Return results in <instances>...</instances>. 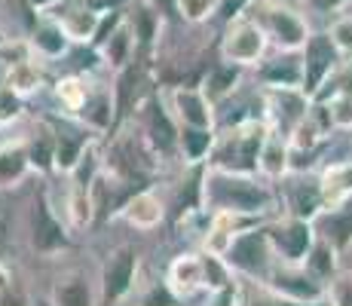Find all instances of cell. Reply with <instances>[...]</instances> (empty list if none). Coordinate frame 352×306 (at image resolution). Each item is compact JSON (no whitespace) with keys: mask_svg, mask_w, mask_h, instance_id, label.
<instances>
[{"mask_svg":"<svg viewBox=\"0 0 352 306\" xmlns=\"http://www.w3.org/2000/svg\"><path fill=\"white\" fill-rule=\"evenodd\" d=\"M67 217H71L74 230H86L96 223V202H92V190L71 187L67 193Z\"/></svg>","mask_w":352,"mask_h":306,"instance_id":"74e56055","label":"cell"},{"mask_svg":"<svg viewBox=\"0 0 352 306\" xmlns=\"http://www.w3.org/2000/svg\"><path fill=\"white\" fill-rule=\"evenodd\" d=\"M245 16L261 25L276 50H303L309 37V25L300 16V6L279 3V0H254Z\"/></svg>","mask_w":352,"mask_h":306,"instance_id":"277c9868","label":"cell"},{"mask_svg":"<svg viewBox=\"0 0 352 306\" xmlns=\"http://www.w3.org/2000/svg\"><path fill=\"white\" fill-rule=\"evenodd\" d=\"M309 98L303 89H267V122L273 132L291 138L294 129L307 120L309 113Z\"/></svg>","mask_w":352,"mask_h":306,"instance_id":"2e32d148","label":"cell"},{"mask_svg":"<svg viewBox=\"0 0 352 306\" xmlns=\"http://www.w3.org/2000/svg\"><path fill=\"white\" fill-rule=\"evenodd\" d=\"M168 107L181 126H214V105L206 98L202 86H175Z\"/></svg>","mask_w":352,"mask_h":306,"instance_id":"ffe728a7","label":"cell"},{"mask_svg":"<svg viewBox=\"0 0 352 306\" xmlns=\"http://www.w3.org/2000/svg\"><path fill=\"white\" fill-rule=\"evenodd\" d=\"M3 40H6V34H3V31H0V43H3Z\"/></svg>","mask_w":352,"mask_h":306,"instance_id":"6f0895ef","label":"cell"},{"mask_svg":"<svg viewBox=\"0 0 352 306\" xmlns=\"http://www.w3.org/2000/svg\"><path fill=\"white\" fill-rule=\"evenodd\" d=\"M120 217L135 230H157L160 223L166 221V206H162V199L153 193V187H144L126 202Z\"/></svg>","mask_w":352,"mask_h":306,"instance_id":"cb8c5ba5","label":"cell"},{"mask_svg":"<svg viewBox=\"0 0 352 306\" xmlns=\"http://www.w3.org/2000/svg\"><path fill=\"white\" fill-rule=\"evenodd\" d=\"M328 34L334 37V43L340 46L343 56H352V12H343V16H337Z\"/></svg>","mask_w":352,"mask_h":306,"instance_id":"7bdbcfd3","label":"cell"},{"mask_svg":"<svg viewBox=\"0 0 352 306\" xmlns=\"http://www.w3.org/2000/svg\"><path fill=\"white\" fill-rule=\"evenodd\" d=\"M28 46L37 58H46V61H56V58H65L67 50L74 46V40L67 37V31L62 28L56 16L50 12H40L31 25V34H28Z\"/></svg>","mask_w":352,"mask_h":306,"instance_id":"e0dca14e","label":"cell"},{"mask_svg":"<svg viewBox=\"0 0 352 306\" xmlns=\"http://www.w3.org/2000/svg\"><path fill=\"white\" fill-rule=\"evenodd\" d=\"M6 74H10V65H3V61H0V89L6 86Z\"/></svg>","mask_w":352,"mask_h":306,"instance_id":"11a10c76","label":"cell"},{"mask_svg":"<svg viewBox=\"0 0 352 306\" xmlns=\"http://www.w3.org/2000/svg\"><path fill=\"white\" fill-rule=\"evenodd\" d=\"M328 297H331V306H352V273L337 276L328 285Z\"/></svg>","mask_w":352,"mask_h":306,"instance_id":"bcb514c9","label":"cell"},{"mask_svg":"<svg viewBox=\"0 0 352 306\" xmlns=\"http://www.w3.org/2000/svg\"><path fill=\"white\" fill-rule=\"evenodd\" d=\"M43 120L50 122L52 135H56V172L67 175L86 147L96 141V132L86 129L74 113H43Z\"/></svg>","mask_w":352,"mask_h":306,"instance_id":"4fadbf2b","label":"cell"},{"mask_svg":"<svg viewBox=\"0 0 352 306\" xmlns=\"http://www.w3.org/2000/svg\"><path fill=\"white\" fill-rule=\"evenodd\" d=\"M267 135H270L267 120H252L242 122V126L218 129V138H214V147L208 153L206 166L239 175H261V151Z\"/></svg>","mask_w":352,"mask_h":306,"instance_id":"7a4b0ae2","label":"cell"},{"mask_svg":"<svg viewBox=\"0 0 352 306\" xmlns=\"http://www.w3.org/2000/svg\"><path fill=\"white\" fill-rule=\"evenodd\" d=\"M34 172L28 160V144L22 141H0V190L19 187Z\"/></svg>","mask_w":352,"mask_h":306,"instance_id":"484cf974","label":"cell"},{"mask_svg":"<svg viewBox=\"0 0 352 306\" xmlns=\"http://www.w3.org/2000/svg\"><path fill=\"white\" fill-rule=\"evenodd\" d=\"M184 300L178 297V291L172 288V285L162 278V282H153L151 288L144 291V297H141V306H181Z\"/></svg>","mask_w":352,"mask_h":306,"instance_id":"ab89813d","label":"cell"},{"mask_svg":"<svg viewBox=\"0 0 352 306\" xmlns=\"http://www.w3.org/2000/svg\"><path fill=\"white\" fill-rule=\"evenodd\" d=\"M254 80L263 89H303L300 50H276L254 65Z\"/></svg>","mask_w":352,"mask_h":306,"instance_id":"9a60e30c","label":"cell"},{"mask_svg":"<svg viewBox=\"0 0 352 306\" xmlns=\"http://www.w3.org/2000/svg\"><path fill=\"white\" fill-rule=\"evenodd\" d=\"M313 227H316V236L328 239L340 254H346L352 248V196L324 206L322 212L316 215Z\"/></svg>","mask_w":352,"mask_h":306,"instance_id":"ac0fdd59","label":"cell"},{"mask_svg":"<svg viewBox=\"0 0 352 306\" xmlns=\"http://www.w3.org/2000/svg\"><path fill=\"white\" fill-rule=\"evenodd\" d=\"M285 172H291V141L270 129L261 151V175L267 181H279Z\"/></svg>","mask_w":352,"mask_h":306,"instance_id":"4dcf8cb0","label":"cell"},{"mask_svg":"<svg viewBox=\"0 0 352 306\" xmlns=\"http://www.w3.org/2000/svg\"><path fill=\"white\" fill-rule=\"evenodd\" d=\"M254 0H218V10H214V22L218 25H230L236 19H242L248 12Z\"/></svg>","mask_w":352,"mask_h":306,"instance_id":"ee69618b","label":"cell"},{"mask_svg":"<svg viewBox=\"0 0 352 306\" xmlns=\"http://www.w3.org/2000/svg\"><path fill=\"white\" fill-rule=\"evenodd\" d=\"M242 306H331V300L328 303H300V300H288V297H282V294H276V291L263 288L261 294L242 300Z\"/></svg>","mask_w":352,"mask_h":306,"instance_id":"f6af8a7d","label":"cell"},{"mask_svg":"<svg viewBox=\"0 0 352 306\" xmlns=\"http://www.w3.org/2000/svg\"><path fill=\"white\" fill-rule=\"evenodd\" d=\"M252 120H267V89L261 83L245 86L242 83L230 98H224L214 107V129L242 126Z\"/></svg>","mask_w":352,"mask_h":306,"instance_id":"5bb4252c","label":"cell"},{"mask_svg":"<svg viewBox=\"0 0 352 306\" xmlns=\"http://www.w3.org/2000/svg\"><path fill=\"white\" fill-rule=\"evenodd\" d=\"M166 282L178 291L181 300L193 297L196 291H202V254H181L168 267Z\"/></svg>","mask_w":352,"mask_h":306,"instance_id":"f1b7e54d","label":"cell"},{"mask_svg":"<svg viewBox=\"0 0 352 306\" xmlns=\"http://www.w3.org/2000/svg\"><path fill=\"white\" fill-rule=\"evenodd\" d=\"M83 3L96 12H117V10H129L135 0H83Z\"/></svg>","mask_w":352,"mask_h":306,"instance_id":"c3c4849f","label":"cell"},{"mask_svg":"<svg viewBox=\"0 0 352 306\" xmlns=\"http://www.w3.org/2000/svg\"><path fill=\"white\" fill-rule=\"evenodd\" d=\"M303 267L309 270L319 282L331 285L337 276H340V251L334 248L328 239H322V236H316L313 248L307 251V257H303Z\"/></svg>","mask_w":352,"mask_h":306,"instance_id":"1f68e13d","label":"cell"},{"mask_svg":"<svg viewBox=\"0 0 352 306\" xmlns=\"http://www.w3.org/2000/svg\"><path fill=\"white\" fill-rule=\"evenodd\" d=\"M89 89H92L89 74H65V77L56 80V86H52V95H56V101L65 107V113H74L86 101Z\"/></svg>","mask_w":352,"mask_h":306,"instance_id":"e575fe53","label":"cell"},{"mask_svg":"<svg viewBox=\"0 0 352 306\" xmlns=\"http://www.w3.org/2000/svg\"><path fill=\"white\" fill-rule=\"evenodd\" d=\"M138 117H141V138H144V144L151 147L160 160H168V156L178 153L181 122L175 120L172 107H168L157 92L138 107Z\"/></svg>","mask_w":352,"mask_h":306,"instance_id":"ba28073f","label":"cell"},{"mask_svg":"<svg viewBox=\"0 0 352 306\" xmlns=\"http://www.w3.org/2000/svg\"><path fill=\"white\" fill-rule=\"evenodd\" d=\"M166 19H178V0H151Z\"/></svg>","mask_w":352,"mask_h":306,"instance_id":"f907efd6","label":"cell"},{"mask_svg":"<svg viewBox=\"0 0 352 306\" xmlns=\"http://www.w3.org/2000/svg\"><path fill=\"white\" fill-rule=\"evenodd\" d=\"M245 83V67L242 65H233V61H224L221 58L214 67H208V74L202 77V92H206V98L212 101L214 107L221 105L224 98H230L239 86Z\"/></svg>","mask_w":352,"mask_h":306,"instance_id":"d4e9b609","label":"cell"},{"mask_svg":"<svg viewBox=\"0 0 352 306\" xmlns=\"http://www.w3.org/2000/svg\"><path fill=\"white\" fill-rule=\"evenodd\" d=\"M74 117L83 122L86 129H92L96 135H107L113 132V120H117V101H113V89L111 86L92 83L86 101L74 111Z\"/></svg>","mask_w":352,"mask_h":306,"instance_id":"d6986e66","label":"cell"},{"mask_svg":"<svg viewBox=\"0 0 352 306\" xmlns=\"http://www.w3.org/2000/svg\"><path fill=\"white\" fill-rule=\"evenodd\" d=\"M300 56H303V92H307L309 98L322 89V83L343 65V58H346L328 31H309Z\"/></svg>","mask_w":352,"mask_h":306,"instance_id":"30bf717a","label":"cell"},{"mask_svg":"<svg viewBox=\"0 0 352 306\" xmlns=\"http://www.w3.org/2000/svg\"><path fill=\"white\" fill-rule=\"evenodd\" d=\"M6 248H10V227H6V221L0 217V254H6Z\"/></svg>","mask_w":352,"mask_h":306,"instance_id":"db71d44e","label":"cell"},{"mask_svg":"<svg viewBox=\"0 0 352 306\" xmlns=\"http://www.w3.org/2000/svg\"><path fill=\"white\" fill-rule=\"evenodd\" d=\"M12 285V273H10V267H6V257L0 254V291H6Z\"/></svg>","mask_w":352,"mask_h":306,"instance_id":"f5cc1de1","label":"cell"},{"mask_svg":"<svg viewBox=\"0 0 352 306\" xmlns=\"http://www.w3.org/2000/svg\"><path fill=\"white\" fill-rule=\"evenodd\" d=\"M214 138H218V129L214 126H181L178 156L184 160V166H202V162H208Z\"/></svg>","mask_w":352,"mask_h":306,"instance_id":"4316f807","label":"cell"},{"mask_svg":"<svg viewBox=\"0 0 352 306\" xmlns=\"http://www.w3.org/2000/svg\"><path fill=\"white\" fill-rule=\"evenodd\" d=\"M202 208L208 215L236 212V215L273 217L276 208H279V196H276V187H270L263 175H239L206 166V175H202Z\"/></svg>","mask_w":352,"mask_h":306,"instance_id":"6da1fadb","label":"cell"},{"mask_svg":"<svg viewBox=\"0 0 352 306\" xmlns=\"http://www.w3.org/2000/svg\"><path fill=\"white\" fill-rule=\"evenodd\" d=\"M0 306H34V303H31V297L25 294L22 288L10 285L6 291H0Z\"/></svg>","mask_w":352,"mask_h":306,"instance_id":"7dc6e473","label":"cell"},{"mask_svg":"<svg viewBox=\"0 0 352 306\" xmlns=\"http://www.w3.org/2000/svg\"><path fill=\"white\" fill-rule=\"evenodd\" d=\"M319 181H322L328 206L352 196V160H340V162H328V166H322Z\"/></svg>","mask_w":352,"mask_h":306,"instance_id":"d6a6232c","label":"cell"},{"mask_svg":"<svg viewBox=\"0 0 352 306\" xmlns=\"http://www.w3.org/2000/svg\"><path fill=\"white\" fill-rule=\"evenodd\" d=\"M28 144V160H31V168L40 175H52L56 172V135H52V126L40 117L37 129L25 138Z\"/></svg>","mask_w":352,"mask_h":306,"instance_id":"83f0119b","label":"cell"},{"mask_svg":"<svg viewBox=\"0 0 352 306\" xmlns=\"http://www.w3.org/2000/svg\"><path fill=\"white\" fill-rule=\"evenodd\" d=\"M43 80L46 77H43V67H40L37 56L16 61V65L10 67V74H6V86H10L12 92H19L22 98H31L34 92H40Z\"/></svg>","mask_w":352,"mask_h":306,"instance_id":"836d02e7","label":"cell"},{"mask_svg":"<svg viewBox=\"0 0 352 306\" xmlns=\"http://www.w3.org/2000/svg\"><path fill=\"white\" fill-rule=\"evenodd\" d=\"M303 3H309L316 12H340L346 10L352 0H303Z\"/></svg>","mask_w":352,"mask_h":306,"instance_id":"681fc988","label":"cell"},{"mask_svg":"<svg viewBox=\"0 0 352 306\" xmlns=\"http://www.w3.org/2000/svg\"><path fill=\"white\" fill-rule=\"evenodd\" d=\"M126 22L135 34V43H138V56H151L160 43L162 25H166V16L151 3V0H135L126 10Z\"/></svg>","mask_w":352,"mask_h":306,"instance_id":"44dd1931","label":"cell"},{"mask_svg":"<svg viewBox=\"0 0 352 306\" xmlns=\"http://www.w3.org/2000/svg\"><path fill=\"white\" fill-rule=\"evenodd\" d=\"M101 291L83 270H67L52 282L50 303L52 306H98Z\"/></svg>","mask_w":352,"mask_h":306,"instance_id":"7402d4cb","label":"cell"},{"mask_svg":"<svg viewBox=\"0 0 352 306\" xmlns=\"http://www.w3.org/2000/svg\"><path fill=\"white\" fill-rule=\"evenodd\" d=\"M98 52H101V61H104L113 74L123 71L126 65H132L135 56H138V43H135V34H132V28H129L126 19H123V25L101 43Z\"/></svg>","mask_w":352,"mask_h":306,"instance_id":"f546056e","label":"cell"},{"mask_svg":"<svg viewBox=\"0 0 352 306\" xmlns=\"http://www.w3.org/2000/svg\"><path fill=\"white\" fill-rule=\"evenodd\" d=\"M267 34L261 31V25L254 19L242 16L236 22L224 25L221 31V40H218V52L224 61H233V65H242V67H254L257 61L267 56Z\"/></svg>","mask_w":352,"mask_h":306,"instance_id":"9c48e42d","label":"cell"},{"mask_svg":"<svg viewBox=\"0 0 352 306\" xmlns=\"http://www.w3.org/2000/svg\"><path fill=\"white\" fill-rule=\"evenodd\" d=\"M261 288H270L276 294L288 297V300H300V303H328V285L319 282L313 273H309L303 263H276L270 278L261 285Z\"/></svg>","mask_w":352,"mask_h":306,"instance_id":"7c38bea8","label":"cell"},{"mask_svg":"<svg viewBox=\"0 0 352 306\" xmlns=\"http://www.w3.org/2000/svg\"><path fill=\"white\" fill-rule=\"evenodd\" d=\"M276 196H279L282 215L316 221V215L328 206L319 172H285L276 181Z\"/></svg>","mask_w":352,"mask_h":306,"instance_id":"5b68a950","label":"cell"},{"mask_svg":"<svg viewBox=\"0 0 352 306\" xmlns=\"http://www.w3.org/2000/svg\"><path fill=\"white\" fill-rule=\"evenodd\" d=\"M22 111H25V98L19 92H12L10 86H3L0 89V129L12 126V122L22 117Z\"/></svg>","mask_w":352,"mask_h":306,"instance_id":"60d3db41","label":"cell"},{"mask_svg":"<svg viewBox=\"0 0 352 306\" xmlns=\"http://www.w3.org/2000/svg\"><path fill=\"white\" fill-rule=\"evenodd\" d=\"M322 105H328L334 126L340 129V132H349L352 129V95H334V98L322 101Z\"/></svg>","mask_w":352,"mask_h":306,"instance_id":"b9f144b4","label":"cell"},{"mask_svg":"<svg viewBox=\"0 0 352 306\" xmlns=\"http://www.w3.org/2000/svg\"><path fill=\"white\" fill-rule=\"evenodd\" d=\"M28 239H31V248L37 251L40 257L62 254V251H67L74 245L71 230H67V223L58 217L56 208H52L50 193L34 196L31 212H28Z\"/></svg>","mask_w":352,"mask_h":306,"instance_id":"8992f818","label":"cell"},{"mask_svg":"<svg viewBox=\"0 0 352 306\" xmlns=\"http://www.w3.org/2000/svg\"><path fill=\"white\" fill-rule=\"evenodd\" d=\"M135 278H138V251H135V245H117L113 251H107L98 282L101 303L107 306L123 303L132 294Z\"/></svg>","mask_w":352,"mask_h":306,"instance_id":"8fae6325","label":"cell"},{"mask_svg":"<svg viewBox=\"0 0 352 306\" xmlns=\"http://www.w3.org/2000/svg\"><path fill=\"white\" fill-rule=\"evenodd\" d=\"M214 10H218V0H178V19L190 25L212 22Z\"/></svg>","mask_w":352,"mask_h":306,"instance_id":"f35d334b","label":"cell"},{"mask_svg":"<svg viewBox=\"0 0 352 306\" xmlns=\"http://www.w3.org/2000/svg\"><path fill=\"white\" fill-rule=\"evenodd\" d=\"M230 282H236L233 270L227 267V261L221 254H212V251H202V288L208 291V294H214V291L227 288Z\"/></svg>","mask_w":352,"mask_h":306,"instance_id":"8d00e7d4","label":"cell"},{"mask_svg":"<svg viewBox=\"0 0 352 306\" xmlns=\"http://www.w3.org/2000/svg\"><path fill=\"white\" fill-rule=\"evenodd\" d=\"M101 168H104V156H101L98 141H92V144L83 151V156L77 160V166L67 172V178H71V187L92 190V184H96V178L101 175Z\"/></svg>","mask_w":352,"mask_h":306,"instance_id":"d590c367","label":"cell"},{"mask_svg":"<svg viewBox=\"0 0 352 306\" xmlns=\"http://www.w3.org/2000/svg\"><path fill=\"white\" fill-rule=\"evenodd\" d=\"M50 16H56L58 22H62V28L67 31V37H71L74 43H92L101 12L89 10L83 0H62V3H56L50 10Z\"/></svg>","mask_w":352,"mask_h":306,"instance_id":"603a6c76","label":"cell"},{"mask_svg":"<svg viewBox=\"0 0 352 306\" xmlns=\"http://www.w3.org/2000/svg\"><path fill=\"white\" fill-rule=\"evenodd\" d=\"M279 3H291V6H300L303 0H279Z\"/></svg>","mask_w":352,"mask_h":306,"instance_id":"9f6ffc18","label":"cell"},{"mask_svg":"<svg viewBox=\"0 0 352 306\" xmlns=\"http://www.w3.org/2000/svg\"><path fill=\"white\" fill-rule=\"evenodd\" d=\"M263 230H267V239L273 245L279 263H303L307 251L316 242L313 221H303V217L273 215L263 221Z\"/></svg>","mask_w":352,"mask_h":306,"instance_id":"52a82bcc","label":"cell"},{"mask_svg":"<svg viewBox=\"0 0 352 306\" xmlns=\"http://www.w3.org/2000/svg\"><path fill=\"white\" fill-rule=\"evenodd\" d=\"M227 261V267L233 270V276L248 278L254 285H263L273 273V267L279 263L273 245L267 239V230L263 223H257L252 230H242L239 236H233L230 248L221 254Z\"/></svg>","mask_w":352,"mask_h":306,"instance_id":"3957f363","label":"cell"},{"mask_svg":"<svg viewBox=\"0 0 352 306\" xmlns=\"http://www.w3.org/2000/svg\"><path fill=\"white\" fill-rule=\"evenodd\" d=\"M25 3H28L31 10L40 16V12H50L52 6H56V3H62V0H25Z\"/></svg>","mask_w":352,"mask_h":306,"instance_id":"816d5d0a","label":"cell"}]
</instances>
